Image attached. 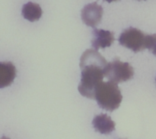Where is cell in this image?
<instances>
[{
    "instance_id": "obj_1",
    "label": "cell",
    "mask_w": 156,
    "mask_h": 139,
    "mask_svg": "<svg viewBox=\"0 0 156 139\" xmlns=\"http://www.w3.org/2000/svg\"><path fill=\"white\" fill-rule=\"evenodd\" d=\"M108 64L105 58L94 49H88L82 53L80 58L82 77L78 88L82 96L94 99L98 86L103 82Z\"/></svg>"
},
{
    "instance_id": "obj_2",
    "label": "cell",
    "mask_w": 156,
    "mask_h": 139,
    "mask_svg": "<svg viewBox=\"0 0 156 139\" xmlns=\"http://www.w3.org/2000/svg\"><path fill=\"white\" fill-rule=\"evenodd\" d=\"M94 99L101 108L113 112L119 108L123 99L121 91L115 82H102L95 91Z\"/></svg>"
},
{
    "instance_id": "obj_3",
    "label": "cell",
    "mask_w": 156,
    "mask_h": 139,
    "mask_svg": "<svg viewBox=\"0 0 156 139\" xmlns=\"http://www.w3.org/2000/svg\"><path fill=\"white\" fill-rule=\"evenodd\" d=\"M134 76V70L129 63L120 60L118 57L112 62L108 63L105 68V77L111 82L118 84L132 79Z\"/></svg>"
},
{
    "instance_id": "obj_4",
    "label": "cell",
    "mask_w": 156,
    "mask_h": 139,
    "mask_svg": "<svg viewBox=\"0 0 156 139\" xmlns=\"http://www.w3.org/2000/svg\"><path fill=\"white\" fill-rule=\"evenodd\" d=\"M146 38L142 31L130 27L122 32L118 40L122 46L137 53L146 49Z\"/></svg>"
},
{
    "instance_id": "obj_5",
    "label": "cell",
    "mask_w": 156,
    "mask_h": 139,
    "mask_svg": "<svg viewBox=\"0 0 156 139\" xmlns=\"http://www.w3.org/2000/svg\"><path fill=\"white\" fill-rule=\"evenodd\" d=\"M104 10L97 2L89 3L82 9L81 16L83 22L89 27H94L99 24L103 16Z\"/></svg>"
},
{
    "instance_id": "obj_6",
    "label": "cell",
    "mask_w": 156,
    "mask_h": 139,
    "mask_svg": "<svg viewBox=\"0 0 156 139\" xmlns=\"http://www.w3.org/2000/svg\"><path fill=\"white\" fill-rule=\"evenodd\" d=\"M92 33L93 38L91 40V44L96 50L101 48L110 47L115 41L114 33L110 31L94 29Z\"/></svg>"
},
{
    "instance_id": "obj_7",
    "label": "cell",
    "mask_w": 156,
    "mask_h": 139,
    "mask_svg": "<svg viewBox=\"0 0 156 139\" xmlns=\"http://www.w3.org/2000/svg\"><path fill=\"white\" fill-rule=\"evenodd\" d=\"M92 125L95 131L101 134H108L115 129V122L107 114L96 115L93 119Z\"/></svg>"
},
{
    "instance_id": "obj_8",
    "label": "cell",
    "mask_w": 156,
    "mask_h": 139,
    "mask_svg": "<svg viewBox=\"0 0 156 139\" xmlns=\"http://www.w3.org/2000/svg\"><path fill=\"white\" fill-rule=\"evenodd\" d=\"M16 76V69L11 62L0 64V87L9 86L13 82Z\"/></svg>"
},
{
    "instance_id": "obj_9",
    "label": "cell",
    "mask_w": 156,
    "mask_h": 139,
    "mask_svg": "<svg viewBox=\"0 0 156 139\" xmlns=\"http://www.w3.org/2000/svg\"><path fill=\"white\" fill-rule=\"evenodd\" d=\"M22 15L25 19L33 22L41 18L42 9L38 4L30 2L23 5Z\"/></svg>"
},
{
    "instance_id": "obj_10",
    "label": "cell",
    "mask_w": 156,
    "mask_h": 139,
    "mask_svg": "<svg viewBox=\"0 0 156 139\" xmlns=\"http://www.w3.org/2000/svg\"><path fill=\"white\" fill-rule=\"evenodd\" d=\"M146 48L156 56V35H146Z\"/></svg>"
},
{
    "instance_id": "obj_11",
    "label": "cell",
    "mask_w": 156,
    "mask_h": 139,
    "mask_svg": "<svg viewBox=\"0 0 156 139\" xmlns=\"http://www.w3.org/2000/svg\"><path fill=\"white\" fill-rule=\"evenodd\" d=\"M105 1L108 2H116V1H118V0H105Z\"/></svg>"
},
{
    "instance_id": "obj_12",
    "label": "cell",
    "mask_w": 156,
    "mask_h": 139,
    "mask_svg": "<svg viewBox=\"0 0 156 139\" xmlns=\"http://www.w3.org/2000/svg\"><path fill=\"white\" fill-rule=\"evenodd\" d=\"M2 139H9V138H7V137H2Z\"/></svg>"
},
{
    "instance_id": "obj_13",
    "label": "cell",
    "mask_w": 156,
    "mask_h": 139,
    "mask_svg": "<svg viewBox=\"0 0 156 139\" xmlns=\"http://www.w3.org/2000/svg\"><path fill=\"white\" fill-rule=\"evenodd\" d=\"M138 1H141V0H138ZM145 1H146V0H145Z\"/></svg>"
}]
</instances>
